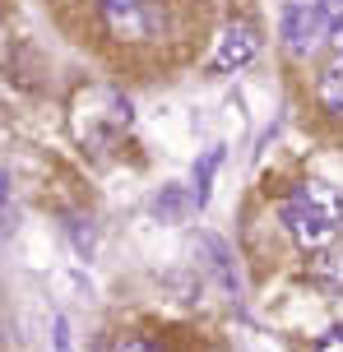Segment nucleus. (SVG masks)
<instances>
[{
    "instance_id": "4",
    "label": "nucleus",
    "mask_w": 343,
    "mask_h": 352,
    "mask_svg": "<svg viewBox=\"0 0 343 352\" xmlns=\"http://www.w3.org/2000/svg\"><path fill=\"white\" fill-rule=\"evenodd\" d=\"M255 56H260V28H255V23H228L223 37H218L214 70L232 74V70H241V65H251Z\"/></svg>"
},
{
    "instance_id": "8",
    "label": "nucleus",
    "mask_w": 343,
    "mask_h": 352,
    "mask_svg": "<svg viewBox=\"0 0 343 352\" xmlns=\"http://www.w3.org/2000/svg\"><path fill=\"white\" fill-rule=\"evenodd\" d=\"M186 204H195V195H186L181 186H172V190L163 195V204H158V213H163V218H181V213H186Z\"/></svg>"
},
{
    "instance_id": "7",
    "label": "nucleus",
    "mask_w": 343,
    "mask_h": 352,
    "mask_svg": "<svg viewBox=\"0 0 343 352\" xmlns=\"http://www.w3.org/2000/svg\"><path fill=\"white\" fill-rule=\"evenodd\" d=\"M325 10V23H329V47L343 56V0H320Z\"/></svg>"
},
{
    "instance_id": "3",
    "label": "nucleus",
    "mask_w": 343,
    "mask_h": 352,
    "mask_svg": "<svg viewBox=\"0 0 343 352\" xmlns=\"http://www.w3.org/2000/svg\"><path fill=\"white\" fill-rule=\"evenodd\" d=\"M320 42H329V23L320 0H292L283 5V47H288L297 60L320 52Z\"/></svg>"
},
{
    "instance_id": "10",
    "label": "nucleus",
    "mask_w": 343,
    "mask_h": 352,
    "mask_svg": "<svg viewBox=\"0 0 343 352\" xmlns=\"http://www.w3.org/2000/svg\"><path fill=\"white\" fill-rule=\"evenodd\" d=\"M116 352H167V348H158L153 338H140V334H130V338H121V343H116Z\"/></svg>"
},
{
    "instance_id": "11",
    "label": "nucleus",
    "mask_w": 343,
    "mask_h": 352,
    "mask_svg": "<svg viewBox=\"0 0 343 352\" xmlns=\"http://www.w3.org/2000/svg\"><path fill=\"white\" fill-rule=\"evenodd\" d=\"M316 352H343V324L325 329V334H320V343H316Z\"/></svg>"
},
{
    "instance_id": "5",
    "label": "nucleus",
    "mask_w": 343,
    "mask_h": 352,
    "mask_svg": "<svg viewBox=\"0 0 343 352\" xmlns=\"http://www.w3.org/2000/svg\"><path fill=\"white\" fill-rule=\"evenodd\" d=\"M316 93H320V107H325L329 116H343V56L334 60V65H325V70H320Z\"/></svg>"
},
{
    "instance_id": "2",
    "label": "nucleus",
    "mask_w": 343,
    "mask_h": 352,
    "mask_svg": "<svg viewBox=\"0 0 343 352\" xmlns=\"http://www.w3.org/2000/svg\"><path fill=\"white\" fill-rule=\"evenodd\" d=\"M98 14L121 42H148L163 33V0H98Z\"/></svg>"
},
{
    "instance_id": "6",
    "label": "nucleus",
    "mask_w": 343,
    "mask_h": 352,
    "mask_svg": "<svg viewBox=\"0 0 343 352\" xmlns=\"http://www.w3.org/2000/svg\"><path fill=\"white\" fill-rule=\"evenodd\" d=\"M218 162H223V148H209V153L195 162V204H209V181H214Z\"/></svg>"
},
{
    "instance_id": "9",
    "label": "nucleus",
    "mask_w": 343,
    "mask_h": 352,
    "mask_svg": "<svg viewBox=\"0 0 343 352\" xmlns=\"http://www.w3.org/2000/svg\"><path fill=\"white\" fill-rule=\"evenodd\" d=\"M52 352H70V320L65 316H56L52 324Z\"/></svg>"
},
{
    "instance_id": "1",
    "label": "nucleus",
    "mask_w": 343,
    "mask_h": 352,
    "mask_svg": "<svg viewBox=\"0 0 343 352\" xmlns=\"http://www.w3.org/2000/svg\"><path fill=\"white\" fill-rule=\"evenodd\" d=\"M283 223H288L297 246L307 250L329 246L343 232V195L329 181H297L283 199Z\"/></svg>"
}]
</instances>
